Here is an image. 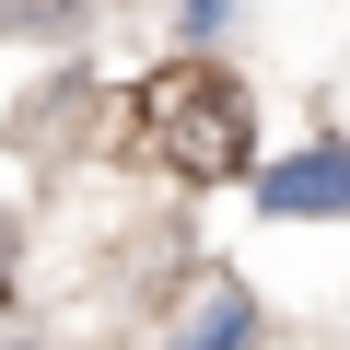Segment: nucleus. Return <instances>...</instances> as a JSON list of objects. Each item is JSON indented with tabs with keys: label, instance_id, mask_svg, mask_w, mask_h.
<instances>
[{
	"label": "nucleus",
	"instance_id": "1",
	"mask_svg": "<svg viewBox=\"0 0 350 350\" xmlns=\"http://www.w3.org/2000/svg\"><path fill=\"white\" fill-rule=\"evenodd\" d=\"M140 140L187 175V187H222V175H245V152H257V105H245L234 70L175 59V70L140 82Z\"/></svg>",
	"mask_w": 350,
	"mask_h": 350
},
{
	"label": "nucleus",
	"instance_id": "2",
	"mask_svg": "<svg viewBox=\"0 0 350 350\" xmlns=\"http://www.w3.org/2000/svg\"><path fill=\"white\" fill-rule=\"evenodd\" d=\"M269 211H292V222L350 211V152H338V140H315L304 163H280V175H269Z\"/></svg>",
	"mask_w": 350,
	"mask_h": 350
},
{
	"label": "nucleus",
	"instance_id": "3",
	"mask_svg": "<svg viewBox=\"0 0 350 350\" xmlns=\"http://www.w3.org/2000/svg\"><path fill=\"white\" fill-rule=\"evenodd\" d=\"M234 338H245V292L234 280H199L187 315H175V350H234Z\"/></svg>",
	"mask_w": 350,
	"mask_h": 350
},
{
	"label": "nucleus",
	"instance_id": "4",
	"mask_svg": "<svg viewBox=\"0 0 350 350\" xmlns=\"http://www.w3.org/2000/svg\"><path fill=\"white\" fill-rule=\"evenodd\" d=\"M82 0H0V36H70Z\"/></svg>",
	"mask_w": 350,
	"mask_h": 350
},
{
	"label": "nucleus",
	"instance_id": "5",
	"mask_svg": "<svg viewBox=\"0 0 350 350\" xmlns=\"http://www.w3.org/2000/svg\"><path fill=\"white\" fill-rule=\"evenodd\" d=\"M0 304H12V280H0Z\"/></svg>",
	"mask_w": 350,
	"mask_h": 350
}]
</instances>
